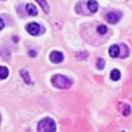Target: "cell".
<instances>
[{
	"label": "cell",
	"instance_id": "3957f363",
	"mask_svg": "<svg viewBox=\"0 0 132 132\" xmlns=\"http://www.w3.org/2000/svg\"><path fill=\"white\" fill-rule=\"evenodd\" d=\"M27 32L32 36H38L40 32H44V28L40 27L37 23H30V24L27 25Z\"/></svg>",
	"mask_w": 132,
	"mask_h": 132
},
{
	"label": "cell",
	"instance_id": "5b68a950",
	"mask_svg": "<svg viewBox=\"0 0 132 132\" xmlns=\"http://www.w3.org/2000/svg\"><path fill=\"white\" fill-rule=\"evenodd\" d=\"M50 61L54 63H60L63 61V54L61 52H52L50 53Z\"/></svg>",
	"mask_w": 132,
	"mask_h": 132
},
{
	"label": "cell",
	"instance_id": "9a60e30c",
	"mask_svg": "<svg viewBox=\"0 0 132 132\" xmlns=\"http://www.w3.org/2000/svg\"><path fill=\"white\" fill-rule=\"evenodd\" d=\"M77 58L78 60H86L87 58V52H78L77 53Z\"/></svg>",
	"mask_w": 132,
	"mask_h": 132
},
{
	"label": "cell",
	"instance_id": "7a4b0ae2",
	"mask_svg": "<svg viewBox=\"0 0 132 132\" xmlns=\"http://www.w3.org/2000/svg\"><path fill=\"white\" fill-rule=\"evenodd\" d=\"M37 129L40 132H53V131H56V123H54L53 119L45 118V119H42L41 122L38 123Z\"/></svg>",
	"mask_w": 132,
	"mask_h": 132
},
{
	"label": "cell",
	"instance_id": "d6986e66",
	"mask_svg": "<svg viewBox=\"0 0 132 132\" xmlns=\"http://www.w3.org/2000/svg\"><path fill=\"white\" fill-rule=\"evenodd\" d=\"M4 27H5V24H4V20H3L2 17H0V30H2Z\"/></svg>",
	"mask_w": 132,
	"mask_h": 132
},
{
	"label": "cell",
	"instance_id": "8fae6325",
	"mask_svg": "<svg viewBox=\"0 0 132 132\" xmlns=\"http://www.w3.org/2000/svg\"><path fill=\"white\" fill-rule=\"evenodd\" d=\"M20 75L24 78V82H25V83H28V85H29V83H32L30 75L28 74V71H27V70H20Z\"/></svg>",
	"mask_w": 132,
	"mask_h": 132
},
{
	"label": "cell",
	"instance_id": "5bb4252c",
	"mask_svg": "<svg viewBox=\"0 0 132 132\" xmlns=\"http://www.w3.org/2000/svg\"><path fill=\"white\" fill-rule=\"evenodd\" d=\"M98 33L99 35H106L107 33V27L106 25H98Z\"/></svg>",
	"mask_w": 132,
	"mask_h": 132
},
{
	"label": "cell",
	"instance_id": "ba28073f",
	"mask_svg": "<svg viewBox=\"0 0 132 132\" xmlns=\"http://www.w3.org/2000/svg\"><path fill=\"white\" fill-rule=\"evenodd\" d=\"M120 108H122V114L124 116H128L131 114V107L128 103H120Z\"/></svg>",
	"mask_w": 132,
	"mask_h": 132
},
{
	"label": "cell",
	"instance_id": "7c38bea8",
	"mask_svg": "<svg viewBox=\"0 0 132 132\" xmlns=\"http://www.w3.org/2000/svg\"><path fill=\"white\" fill-rule=\"evenodd\" d=\"M8 74H9V71L5 66H0V79H5Z\"/></svg>",
	"mask_w": 132,
	"mask_h": 132
},
{
	"label": "cell",
	"instance_id": "9c48e42d",
	"mask_svg": "<svg viewBox=\"0 0 132 132\" xmlns=\"http://www.w3.org/2000/svg\"><path fill=\"white\" fill-rule=\"evenodd\" d=\"M27 12H28V15H30V16H37V9H36V7L33 5V4H27Z\"/></svg>",
	"mask_w": 132,
	"mask_h": 132
},
{
	"label": "cell",
	"instance_id": "2e32d148",
	"mask_svg": "<svg viewBox=\"0 0 132 132\" xmlns=\"http://www.w3.org/2000/svg\"><path fill=\"white\" fill-rule=\"evenodd\" d=\"M96 68H98V69H103V68H104V60H103V58H98V61H96Z\"/></svg>",
	"mask_w": 132,
	"mask_h": 132
},
{
	"label": "cell",
	"instance_id": "e0dca14e",
	"mask_svg": "<svg viewBox=\"0 0 132 132\" xmlns=\"http://www.w3.org/2000/svg\"><path fill=\"white\" fill-rule=\"evenodd\" d=\"M0 54H3V58H4V60H8V58H9V56H11L9 53H7V52H5V49H4V48H3V49H0Z\"/></svg>",
	"mask_w": 132,
	"mask_h": 132
},
{
	"label": "cell",
	"instance_id": "ac0fdd59",
	"mask_svg": "<svg viewBox=\"0 0 132 132\" xmlns=\"http://www.w3.org/2000/svg\"><path fill=\"white\" fill-rule=\"evenodd\" d=\"M28 54H29L30 57H36V56H37V52H36V50H29Z\"/></svg>",
	"mask_w": 132,
	"mask_h": 132
},
{
	"label": "cell",
	"instance_id": "30bf717a",
	"mask_svg": "<svg viewBox=\"0 0 132 132\" xmlns=\"http://www.w3.org/2000/svg\"><path fill=\"white\" fill-rule=\"evenodd\" d=\"M36 2L42 7V9H44V12H46V13H49V11H50V8H49V4H48V2L46 0H36Z\"/></svg>",
	"mask_w": 132,
	"mask_h": 132
},
{
	"label": "cell",
	"instance_id": "4fadbf2b",
	"mask_svg": "<svg viewBox=\"0 0 132 132\" xmlns=\"http://www.w3.org/2000/svg\"><path fill=\"white\" fill-rule=\"evenodd\" d=\"M120 78V71L118 70V69H114L112 71H111V79L112 81H118Z\"/></svg>",
	"mask_w": 132,
	"mask_h": 132
},
{
	"label": "cell",
	"instance_id": "277c9868",
	"mask_svg": "<svg viewBox=\"0 0 132 132\" xmlns=\"http://www.w3.org/2000/svg\"><path fill=\"white\" fill-rule=\"evenodd\" d=\"M120 17H122V12H119V11H116V12H108L106 15V20L110 24H116L120 20Z\"/></svg>",
	"mask_w": 132,
	"mask_h": 132
},
{
	"label": "cell",
	"instance_id": "52a82bcc",
	"mask_svg": "<svg viewBox=\"0 0 132 132\" xmlns=\"http://www.w3.org/2000/svg\"><path fill=\"white\" fill-rule=\"evenodd\" d=\"M108 53H110V56H111V57H119V54H120V46L119 45H112L111 48H110Z\"/></svg>",
	"mask_w": 132,
	"mask_h": 132
},
{
	"label": "cell",
	"instance_id": "6da1fadb",
	"mask_svg": "<svg viewBox=\"0 0 132 132\" xmlns=\"http://www.w3.org/2000/svg\"><path fill=\"white\" fill-rule=\"evenodd\" d=\"M52 85L54 87H57V89H69V87L73 85V82H71L70 78H68V77L57 74V75L52 77Z\"/></svg>",
	"mask_w": 132,
	"mask_h": 132
},
{
	"label": "cell",
	"instance_id": "8992f818",
	"mask_svg": "<svg viewBox=\"0 0 132 132\" xmlns=\"http://www.w3.org/2000/svg\"><path fill=\"white\" fill-rule=\"evenodd\" d=\"M87 8H89L90 13H95L98 11V8H99V5H98V3L95 2V0H89V2H87Z\"/></svg>",
	"mask_w": 132,
	"mask_h": 132
}]
</instances>
